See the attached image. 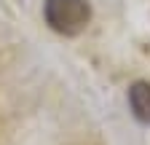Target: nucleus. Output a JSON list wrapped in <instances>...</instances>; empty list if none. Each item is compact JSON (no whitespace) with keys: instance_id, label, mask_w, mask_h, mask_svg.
I'll return each instance as SVG.
<instances>
[{"instance_id":"obj_1","label":"nucleus","mask_w":150,"mask_h":145,"mask_svg":"<svg viewBox=\"0 0 150 145\" xmlns=\"http://www.w3.org/2000/svg\"><path fill=\"white\" fill-rule=\"evenodd\" d=\"M43 19L54 32L72 38V35H81L88 27L91 6H88V0H46Z\"/></svg>"},{"instance_id":"obj_2","label":"nucleus","mask_w":150,"mask_h":145,"mask_svg":"<svg viewBox=\"0 0 150 145\" xmlns=\"http://www.w3.org/2000/svg\"><path fill=\"white\" fill-rule=\"evenodd\" d=\"M129 107L139 124L150 126V83L147 81H134L129 86Z\"/></svg>"}]
</instances>
